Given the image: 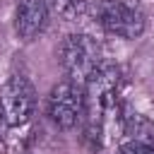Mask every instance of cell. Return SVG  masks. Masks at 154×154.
<instances>
[{"label":"cell","instance_id":"6da1fadb","mask_svg":"<svg viewBox=\"0 0 154 154\" xmlns=\"http://www.w3.org/2000/svg\"><path fill=\"white\" fill-rule=\"evenodd\" d=\"M101 63V48L89 34H70L60 43V65L70 82L84 84L94 67Z\"/></svg>","mask_w":154,"mask_h":154},{"label":"cell","instance_id":"7a4b0ae2","mask_svg":"<svg viewBox=\"0 0 154 154\" xmlns=\"http://www.w3.org/2000/svg\"><path fill=\"white\" fill-rule=\"evenodd\" d=\"M84 111H87V94H84L82 84L67 79V82H60L51 89V94H48V116L58 128H63V130L75 128L82 120Z\"/></svg>","mask_w":154,"mask_h":154},{"label":"cell","instance_id":"3957f363","mask_svg":"<svg viewBox=\"0 0 154 154\" xmlns=\"http://www.w3.org/2000/svg\"><path fill=\"white\" fill-rule=\"evenodd\" d=\"M36 106L34 84L24 75H10L7 82L0 87V111L7 125H24Z\"/></svg>","mask_w":154,"mask_h":154},{"label":"cell","instance_id":"277c9868","mask_svg":"<svg viewBox=\"0 0 154 154\" xmlns=\"http://www.w3.org/2000/svg\"><path fill=\"white\" fill-rule=\"evenodd\" d=\"M96 17L108 34H116L123 38H137L144 31L142 10L125 0H101L96 7Z\"/></svg>","mask_w":154,"mask_h":154},{"label":"cell","instance_id":"5b68a950","mask_svg":"<svg viewBox=\"0 0 154 154\" xmlns=\"http://www.w3.org/2000/svg\"><path fill=\"white\" fill-rule=\"evenodd\" d=\"M120 84H123V70L118 65H111V63H99L84 82L87 94L91 99H96V103L101 108L116 106V96H118Z\"/></svg>","mask_w":154,"mask_h":154},{"label":"cell","instance_id":"8992f818","mask_svg":"<svg viewBox=\"0 0 154 154\" xmlns=\"http://www.w3.org/2000/svg\"><path fill=\"white\" fill-rule=\"evenodd\" d=\"M48 22V5L46 0H19L14 12V29L17 36L24 41L36 38Z\"/></svg>","mask_w":154,"mask_h":154},{"label":"cell","instance_id":"52a82bcc","mask_svg":"<svg viewBox=\"0 0 154 154\" xmlns=\"http://www.w3.org/2000/svg\"><path fill=\"white\" fill-rule=\"evenodd\" d=\"M123 132L130 135L132 142L152 144L154 147V123L142 113H125L123 116Z\"/></svg>","mask_w":154,"mask_h":154},{"label":"cell","instance_id":"ba28073f","mask_svg":"<svg viewBox=\"0 0 154 154\" xmlns=\"http://www.w3.org/2000/svg\"><path fill=\"white\" fill-rule=\"evenodd\" d=\"M94 0H53V5H55V10H58V14H63V17H77V14H82L89 5H91Z\"/></svg>","mask_w":154,"mask_h":154},{"label":"cell","instance_id":"9c48e42d","mask_svg":"<svg viewBox=\"0 0 154 154\" xmlns=\"http://www.w3.org/2000/svg\"><path fill=\"white\" fill-rule=\"evenodd\" d=\"M120 154H154V147L130 140V142H123V144H120Z\"/></svg>","mask_w":154,"mask_h":154},{"label":"cell","instance_id":"30bf717a","mask_svg":"<svg viewBox=\"0 0 154 154\" xmlns=\"http://www.w3.org/2000/svg\"><path fill=\"white\" fill-rule=\"evenodd\" d=\"M0 123H2V111H0Z\"/></svg>","mask_w":154,"mask_h":154}]
</instances>
